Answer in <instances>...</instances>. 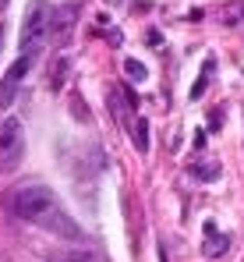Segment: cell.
I'll use <instances>...</instances> for the list:
<instances>
[{
    "label": "cell",
    "instance_id": "6da1fadb",
    "mask_svg": "<svg viewBox=\"0 0 244 262\" xmlns=\"http://www.w3.org/2000/svg\"><path fill=\"white\" fill-rule=\"evenodd\" d=\"M7 206H11V213L18 220H29V223H39L50 209H57L60 202L53 199V191L50 188H42V184H21V188H14V195L7 199Z\"/></svg>",
    "mask_w": 244,
    "mask_h": 262
},
{
    "label": "cell",
    "instance_id": "7a4b0ae2",
    "mask_svg": "<svg viewBox=\"0 0 244 262\" xmlns=\"http://www.w3.org/2000/svg\"><path fill=\"white\" fill-rule=\"evenodd\" d=\"M53 25V7L46 0H32L25 7V21H21V57H36L50 36Z\"/></svg>",
    "mask_w": 244,
    "mask_h": 262
},
{
    "label": "cell",
    "instance_id": "3957f363",
    "mask_svg": "<svg viewBox=\"0 0 244 262\" xmlns=\"http://www.w3.org/2000/svg\"><path fill=\"white\" fill-rule=\"evenodd\" d=\"M25 152V131H21V121L18 117H7L0 124V167L11 170Z\"/></svg>",
    "mask_w": 244,
    "mask_h": 262
},
{
    "label": "cell",
    "instance_id": "277c9868",
    "mask_svg": "<svg viewBox=\"0 0 244 262\" xmlns=\"http://www.w3.org/2000/svg\"><path fill=\"white\" fill-rule=\"evenodd\" d=\"M202 234H205V245H202V252L209 255V259H219L227 248H230V241H227V234H219V227L212 223V220H205L202 223Z\"/></svg>",
    "mask_w": 244,
    "mask_h": 262
},
{
    "label": "cell",
    "instance_id": "5b68a950",
    "mask_svg": "<svg viewBox=\"0 0 244 262\" xmlns=\"http://www.w3.org/2000/svg\"><path fill=\"white\" fill-rule=\"evenodd\" d=\"M25 75H29V57H21V60H14V64H11V71H7V78H4V85H0V106H11V89L18 85Z\"/></svg>",
    "mask_w": 244,
    "mask_h": 262
},
{
    "label": "cell",
    "instance_id": "8992f818",
    "mask_svg": "<svg viewBox=\"0 0 244 262\" xmlns=\"http://www.w3.org/2000/svg\"><path fill=\"white\" fill-rule=\"evenodd\" d=\"M188 170H191V177H198V181H216L219 177V163L216 160H195Z\"/></svg>",
    "mask_w": 244,
    "mask_h": 262
},
{
    "label": "cell",
    "instance_id": "52a82bcc",
    "mask_svg": "<svg viewBox=\"0 0 244 262\" xmlns=\"http://www.w3.org/2000/svg\"><path fill=\"white\" fill-rule=\"evenodd\" d=\"M131 142H135L138 152H149V121H145V117H138V121L131 124Z\"/></svg>",
    "mask_w": 244,
    "mask_h": 262
},
{
    "label": "cell",
    "instance_id": "ba28073f",
    "mask_svg": "<svg viewBox=\"0 0 244 262\" xmlns=\"http://www.w3.org/2000/svg\"><path fill=\"white\" fill-rule=\"evenodd\" d=\"M219 21H223V25H237V21H244V0L227 4V7L219 11Z\"/></svg>",
    "mask_w": 244,
    "mask_h": 262
},
{
    "label": "cell",
    "instance_id": "9c48e42d",
    "mask_svg": "<svg viewBox=\"0 0 244 262\" xmlns=\"http://www.w3.org/2000/svg\"><path fill=\"white\" fill-rule=\"evenodd\" d=\"M124 71H127V78H131V82H138V85L149 78L145 64H142V60H135V57H127V60H124Z\"/></svg>",
    "mask_w": 244,
    "mask_h": 262
},
{
    "label": "cell",
    "instance_id": "30bf717a",
    "mask_svg": "<svg viewBox=\"0 0 244 262\" xmlns=\"http://www.w3.org/2000/svg\"><path fill=\"white\" fill-rule=\"evenodd\" d=\"M209 78H212V60H205V64H202V75H198V82L191 85V99H198L205 89H209Z\"/></svg>",
    "mask_w": 244,
    "mask_h": 262
},
{
    "label": "cell",
    "instance_id": "8fae6325",
    "mask_svg": "<svg viewBox=\"0 0 244 262\" xmlns=\"http://www.w3.org/2000/svg\"><path fill=\"white\" fill-rule=\"evenodd\" d=\"M57 262H99L96 255H88V252H75V255H60Z\"/></svg>",
    "mask_w": 244,
    "mask_h": 262
}]
</instances>
